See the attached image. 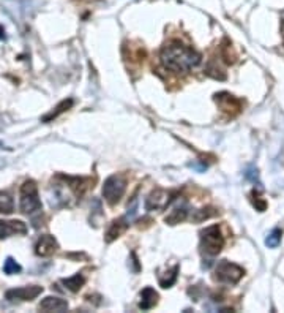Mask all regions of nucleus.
I'll use <instances>...</instances> for the list:
<instances>
[{
	"mask_svg": "<svg viewBox=\"0 0 284 313\" xmlns=\"http://www.w3.org/2000/svg\"><path fill=\"white\" fill-rule=\"evenodd\" d=\"M221 55H223V59H224V62L226 64H234L235 62V54H234V51H232V48L231 46H223L221 48Z\"/></svg>",
	"mask_w": 284,
	"mask_h": 313,
	"instance_id": "obj_22",
	"label": "nucleus"
},
{
	"mask_svg": "<svg viewBox=\"0 0 284 313\" xmlns=\"http://www.w3.org/2000/svg\"><path fill=\"white\" fill-rule=\"evenodd\" d=\"M201 54L193 48L183 45L182 41L174 40L167 43L161 51V62L167 70H172L175 73L188 71L201 64Z\"/></svg>",
	"mask_w": 284,
	"mask_h": 313,
	"instance_id": "obj_1",
	"label": "nucleus"
},
{
	"mask_svg": "<svg viewBox=\"0 0 284 313\" xmlns=\"http://www.w3.org/2000/svg\"><path fill=\"white\" fill-rule=\"evenodd\" d=\"M281 34H282V40H284V22L281 24Z\"/></svg>",
	"mask_w": 284,
	"mask_h": 313,
	"instance_id": "obj_26",
	"label": "nucleus"
},
{
	"mask_svg": "<svg viewBox=\"0 0 284 313\" xmlns=\"http://www.w3.org/2000/svg\"><path fill=\"white\" fill-rule=\"evenodd\" d=\"M224 247V236L218 225H211L201 233V248L204 253L215 256Z\"/></svg>",
	"mask_w": 284,
	"mask_h": 313,
	"instance_id": "obj_3",
	"label": "nucleus"
},
{
	"mask_svg": "<svg viewBox=\"0 0 284 313\" xmlns=\"http://www.w3.org/2000/svg\"><path fill=\"white\" fill-rule=\"evenodd\" d=\"M279 242H281V231L279 230H273L272 233L268 234V237L265 239V244L270 248H276L279 245Z\"/></svg>",
	"mask_w": 284,
	"mask_h": 313,
	"instance_id": "obj_20",
	"label": "nucleus"
},
{
	"mask_svg": "<svg viewBox=\"0 0 284 313\" xmlns=\"http://www.w3.org/2000/svg\"><path fill=\"white\" fill-rule=\"evenodd\" d=\"M215 102H217V105L224 112L231 114V116H237V114L241 111V102H240V100L237 97L231 95V93H227V92L217 93L215 95Z\"/></svg>",
	"mask_w": 284,
	"mask_h": 313,
	"instance_id": "obj_8",
	"label": "nucleus"
},
{
	"mask_svg": "<svg viewBox=\"0 0 284 313\" xmlns=\"http://www.w3.org/2000/svg\"><path fill=\"white\" fill-rule=\"evenodd\" d=\"M71 106H73V100H71V98L63 100V102H62L60 105H57V106H55V109H54L52 112H49L48 116L43 117V122H51L52 119H57V117L60 116V114H63L65 111H68Z\"/></svg>",
	"mask_w": 284,
	"mask_h": 313,
	"instance_id": "obj_16",
	"label": "nucleus"
},
{
	"mask_svg": "<svg viewBox=\"0 0 284 313\" xmlns=\"http://www.w3.org/2000/svg\"><path fill=\"white\" fill-rule=\"evenodd\" d=\"M59 248V244H57V240L54 236L51 234H43L35 244V253L41 258H46V256H51L54 255V252Z\"/></svg>",
	"mask_w": 284,
	"mask_h": 313,
	"instance_id": "obj_9",
	"label": "nucleus"
},
{
	"mask_svg": "<svg viewBox=\"0 0 284 313\" xmlns=\"http://www.w3.org/2000/svg\"><path fill=\"white\" fill-rule=\"evenodd\" d=\"M158 297H160L158 293H156L153 288L147 287V288L142 290V293H140L139 307H140L142 310H150V308H153L156 304H158Z\"/></svg>",
	"mask_w": 284,
	"mask_h": 313,
	"instance_id": "obj_13",
	"label": "nucleus"
},
{
	"mask_svg": "<svg viewBox=\"0 0 284 313\" xmlns=\"http://www.w3.org/2000/svg\"><path fill=\"white\" fill-rule=\"evenodd\" d=\"M27 225L21 220H10L2 222L0 220V239H7L13 234H25Z\"/></svg>",
	"mask_w": 284,
	"mask_h": 313,
	"instance_id": "obj_10",
	"label": "nucleus"
},
{
	"mask_svg": "<svg viewBox=\"0 0 284 313\" xmlns=\"http://www.w3.org/2000/svg\"><path fill=\"white\" fill-rule=\"evenodd\" d=\"M245 270L243 267H240L235 263H231L227 260H223L217 264L215 269V280H218L220 283H226V285H235L240 281V278L243 277Z\"/></svg>",
	"mask_w": 284,
	"mask_h": 313,
	"instance_id": "obj_5",
	"label": "nucleus"
},
{
	"mask_svg": "<svg viewBox=\"0 0 284 313\" xmlns=\"http://www.w3.org/2000/svg\"><path fill=\"white\" fill-rule=\"evenodd\" d=\"M43 293V287L38 285H28V287H21L8 290L5 293V297L8 301H33L35 297H38Z\"/></svg>",
	"mask_w": 284,
	"mask_h": 313,
	"instance_id": "obj_7",
	"label": "nucleus"
},
{
	"mask_svg": "<svg viewBox=\"0 0 284 313\" xmlns=\"http://www.w3.org/2000/svg\"><path fill=\"white\" fill-rule=\"evenodd\" d=\"M253 196L256 198V199H253V204H254V207L258 209V210H261V212H264V210L267 209V203H265V201H262L261 196H259V195H256V192H253Z\"/></svg>",
	"mask_w": 284,
	"mask_h": 313,
	"instance_id": "obj_23",
	"label": "nucleus"
},
{
	"mask_svg": "<svg viewBox=\"0 0 284 313\" xmlns=\"http://www.w3.org/2000/svg\"><path fill=\"white\" fill-rule=\"evenodd\" d=\"M125 190H126V180L123 176L120 174L109 176L103 185V198L106 199V203L109 206H116L125 195Z\"/></svg>",
	"mask_w": 284,
	"mask_h": 313,
	"instance_id": "obj_4",
	"label": "nucleus"
},
{
	"mask_svg": "<svg viewBox=\"0 0 284 313\" xmlns=\"http://www.w3.org/2000/svg\"><path fill=\"white\" fill-rule=\"evenodd\" d=\"M40 310L43 311H66L68 310V302L65 299L60 297H45L40 302Z\"/></svg>",
	"mask_w": 284,
	"mask_h": 313,
	"instance_id": "obj_11",
	"label": "nucleus"
},
{
	"mask_svg": "<svg viewBox=\"0 0 284 313\" xmlns=\"http://www.w3.org/2000/svg\"><path fill=\"white\" fill-rule=\"evenodd\" d=\"M19 207L22 213H35L41 210V201L38 196V187L33 180H25L21 187Z\"/></svg>",
	"mask_w": 284,
	"mask_h": 313,
	"instance_id": "obj_2",
	"label": "nucleus"
},
{
	"mask_svg": "<svg viewBox=\"0 0 284 313\" xmlns=\"http://www.w3.org/2000/svg\"><path fill=\"white\" fill-rule=\"evenodd\" d=\"M177 272H179V266H174L172 270H169V272H166V278L160 277V285L163 288H170L172 285L175 283L177 280Z\"/></svg>",
	"mask_w": 284,
	"mask_h": 313,
	"instance_id": "obj_18",
	"label": "nucleus"
},
{
	"mask_svg": "<svg viewBox=\"0 0 284 313\" xmlns=\"http://www.w3.org/2000/svg\"><path fill=\"white\" fill-rule=\"evenodd\" d=\"M62 283L65 285V288L69 290L71 293H78L82 287H84V283H85V278L82 274H76L73 277H68V278H63Z\"/></svg>",
	"mask_w": 284,
	"mask_h": 313,
	"instance_id": "obj_14",
	"label": "nucleus"
},
{
	"mask_svg": "<svg viewBox=\"0 0 284 313\" xmlns=\"http://www.w3.org/2000/svg\"><path fill=\"white\" fill-rule=\"evenodd\" d=\"M126 228H128V222L126 218H117V220H114L111 223V226L108 228V231H106V236H104V240L108 242V244H111V242H114L117 237H120L125 231H126Z\"/></svg>",
	"mask_w": 284,
	"mask_h": 313,
	"instance_id": "obj_12",
	"label": "nucleus"
},
{
	"mask_svg": "<svg viewBox=\"0 0 284 313\" xmlns=\"http://www.w3.org/2000/svg\"><path fill=\"white\" fill-rule=\"evenodd\" d=\"M4 270H5V274L13 275V274L21 272V266H19L16 261H14L13 258H7V260H5V264H4Z\"/></svg>",
	"mask_w": 284,
	"mask_h": 313,
	"instance_id": "obj_21",
	"label": "nucleus"
},
{
	"mask_svg": "<svg viewBox=\"0 0 284 313\" xmlns=\"http://www.w3.org/2000/svg\"><path fill=\"white\" fill-rule=\"evenodd\" d=\"M174 193H170L163 189H155L147 198H146V209L147 210H163L166 209L170 201H172Z\"/></svg>",
	"mask_w": 284,
	"mask_h": 313,
	"instance_id": "obj_6",
	"label": "nucleus"
},
{
	"mask_svg": "<svg viewBox=\"0 0 284 313\" xmlns=\"http://www.w3.org/2000/svg\"><path fill=\"white\" fill-rule=\"evenodd\" d=\"M187 217H188V209L187 207H177L164 218V222L167 225H177V223H182V222L187 220Z\"/></svg>",
	"mask_w": 284,
	"mask_h": 313,
	"instance_id": "obj_15",
	"label": "nucleus"
},
{
	"mask_svg": "<svg viewBox=\"0 0 284 313\" xmlns=\"http://www.w3.org/2000/svg\"><path fill=\"white\" fill-rule=\"evenodd\" d=\"M131 260H133V264H134V272H139V261L136 258V253H131Z\"/></svg>",
	"mask_w": 284,
	"mask_h": 313,
	"instance_id": "obj_24",
	"label": "nucleus"
},
{
	"mask_svg": "<svg viewBox=\"0 0 284 313\" xmlns=\"http://www.w3.org/2000/svg\"><path fill=\"white\" fill-rule=\"evenodd\" d=\"M0 38H5V30L2 27H0Z\"/></svg>",
	"mask_w": 284,
	"mask_h": 313,
	"instance_id": "obj_25",
	"label": "nucleus"
},
{
	"mask_svg": "<svg viewBox=\"0 0 284 313\" xmlns=\"http://www.w3.org/2000/svg\"><path fill=\"white\" fill-rule=\"evenodd\" d=\"M14 210L13 198L7 192H0V213H11Z\"/></svg>",
	"mask_w": 284,
	"mask_h": 313,
	"instance_id": "obj_17",
	"label": "nucleus"
},
{
	"mask_svg": "<svg viewBox=\"0 0 284 313\" xmlns=\"http://www.w3.org/2000/svg\"><path fill=\"white\" fill-rule=\"evenodd\" d=\"M217 215V210L211 209V207H204L201 210H196V215L193 217L194 222H202V220H207V218H211Z\"/></svg>",
	"mask_w": 284,
	"mask_h": 313,
	"instance_id": "obj_19",
	"label": "nucleus"
}]
</instances>
